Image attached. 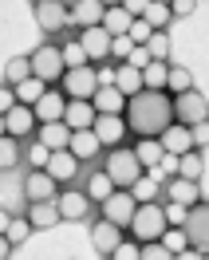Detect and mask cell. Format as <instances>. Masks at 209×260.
<instances>
[{"label":"cell","instance_id":"obj_12","mask_svg":"<svg viewBox=\"0 0 209 260\" xmlns=\"http://www.w3.org/2000/svg\"><path fill=\"white\" fill-rule=\"evenodd\" d=\"M75 40H79V48H83V55H87V63H99V59H107V55H111V36L103 32V24H95V28H83Z\"/></svg>","mask_w":209,"mask_h":260},{"label":"cell","instance_id":"obj_47","mask_svg":"<svg viewBox=\"0 0 209 260\" xmlns=\"http://www.w3.org/2000/svg\"><path fill=\"white\" fill-rule=\"evenodd\" d=\"M197 0H170V16H193Z\"/></svg>","mask_w":209,"mask_h":260},{"label":"cell","instance_id":"obj_35","mask_svg":"<svg viewBox=\"0 0 209 260\" xmlns=\"http://www.w3.org/2000/svg\"><path fill=\"white\" fill-rule=\"evenodd\" d=\"M28 75H32V63H28V55H12V59L4 63V83H8V87L24 83Z\"/></svg>","mask_w":209,"mask_h":260},{"label":"cell","instance_id":"obj_44","mask_svg":"<svg viewBox=\"0 0 209 260\" xmlns=\"http://www.w3.org/2000/svg\"><path fill=\"white\" fill-rule=\"evenodd\" d=\"M130 51H134V44H130L127 36H111V55H107V59H118V63H127Z\"/></svg>","mask_w":209,"mask_h":260},{"label":"cell","instance_id":"obj_41","mask_svg":"<svg viewBox=\"0 0 209 260\" xmlns=\"http://www.w3.org/2000/svg\"><path fill=\"white\" fill-rule=\"evenodd\" d=\"M138 252H142V244L134 241V237H130V241L123 237V241L111 248V260H138Z\"/></svg>","mask_w":209,"mask_h":260},{"label":"cell","instance_id":"obj_21","mask_svg":"<svg viewBox=\"0 0 209 260\" xmlns=\"http://www.w3.org/2000/svg\"><path fill=\"white\" fill-rule=\"evenodd\" d=\"M162 150L170 154V158H177V154H186V150H193V138H190V126H182V122H170V126L158 134Z\"/></svg>","mask_w":209,"mask_h":260},{"label":"cell","instance_id":"obj_52","mask_svg":"<svg viewBox=\"0 0 209 260\" xmlns=\"http://www.w3.org/2000/svg\"><path fill=\"white\" fill-rule=\"evenodd\" d=\"M4 229H8V213L0 209V233H4Z\"/></svg>","mask_w":209,"mask_h":260},{"label":"cell","instance_id":"obj_3","mask_svg":"<svg viewBox=\"0 0 209 260\" xmlns=\"http://www.w3.org/2000/svg\"><path fill=\"white\" fill-rule=\"evenodd\" d=\"M103 174L114 181V189H130L134 181L142 178V166H138V158H134V150H130V146H114V150H107Z\"/></svg>","mask_w":209,"mask_h":260},{"label":"cell","instance_id":"obj_8","mask_svg":"<svg viewBox=\"0 0 209 260\" xmlns=\"http://www.w3.org/2000/svg\"><path fill=\"white\" fill-rule=\"evenodd\" d=\"M59 83H64V95L67 99H91L99 87V71L91 63L87 67H67L64 75H59Z\"/></svg>","mask_w":209,"mask_h":260},{"label":"cell","instance_id":"obj_32","mask_svg":"<svg viewBox=\"0 0 209 260\" xmlns=\"http://www.w3.org/2000/svg\"><path fill=\"white\" fill-rule=\"evenodd\" d=\"M83 193L91 197V201H99V205H103V201H107V197L114 193V181L107 178V174H103V170H95V174H91V178H87V189H83Z\"/></svg>","mask_w":209,"mask_h":260},{"label":"cell","instance_id":"obj_56","mask_svg":"<svg viewBox=\"0 0 209 260\" xmlns=\"http://www.w3.org/2000/svg\"><path fill=\"white\" fill-rule=\"evenodd\" d=\"M32 4H36V0H32Z\"/></svg>","mask_w":209,"mask_h":260},{"label":"cell","instance_id":"obj_15","mask_svg":"<svg viewBox=\"0 0 209 260\" xmlns=\"http://www.w3.org/2000/svg\"><path fill=\"white\" fill-rule=\"evenodd\" d=\"M130 213H134V197H130V189H114V193L103 201V217H107L111 225H118V229L130 225Z\"/></svg>","mask_w":209,"mask_h":260},{"label":"cell","instance_id":"obj_10","mask_svg":"<svg viewBox=\"0 0 209 260\" xmlns=\"http://www.w3.org/2000/svg\"><path fill=\"white\" fill-rule=\"evenodd\" d=\"M55 209H59V221H87L91 217V197L67 185V189L55 193Z\"/></svg>","mask_w":209,"mask_h":260},{"label":"cell","instance_id":"obj_18","mask_svg":"<svg viewBox=\"0 0 209 260\" xmlns=\"http://www.w3.org/2000/svg\"><path fill=\"white\" fill-rule=\"evenodd\" d=\"M64 107H67L64 91H44V95L36 99L32 114H36V122H59V118H64Z\"/></svg>","mask_w":209,"mask_h":260},{"label":"cell","instance_id":"obj_38","mask_svg":"<svg viewBox=\"0 0 209 260\" xmlns=\"http://www.w3.org/2000/svg\"><path fill=\"white\" fill-rule=\"evenodd\" d=\"M146 55L158 59V63H166V59H170V36H166V32H150V40H146Z\"/></svg>","mask_w":209,"mask_h":260},{"label":"cell","instance_id":"obj_40","mask_svg":"<svg viewBox=\"0 0 209 260\" xmlns=\"http://www.w3.org/2000/svg\"><path fill=\"white\" fill-rule=\"evenodd\" d=\"M59 59H64V67H87V55H83L79 40H67L59 48Z\"/></svg>","mask_w":209,"mask_h":260},{"label":"cell","instance_id":"obj_11","mask_svg":"<svg viewBox=\"0 0 209 260\" xmlns=\"http://www.w3.org/2000/svg\"><path fill=\"white\" fill-rule=\"evenodd\" d=\"M79 158H71L67 150H51L48 154V162H44V174H48L55 185H71V181L79 178Z\"/></svg>","mask_w":209,"mask_h":260},{"label":"cell","instance_id":"obj_19","mask_svg":"<svg viewBox=\"0 0 209 260\" xmlns=\"http://www.w3.org/2000/svg\"><path fill=\"white\" fill-rule=\"evenodd\" d=\"M59 189H64V185H55L44 170H32V174L24 178V197H28V201H55Z\"/></svg>","mask_w":209,"mask_h":260},{"label":"cell","instance_id":"obj_50","mask_svg":"<svg viewBox=\"0 0 209 260\" xmlns=\"http://www.w3.org/2000/svg\"><path fill=\"white\" fill-rule=\"evenodd\" d=\"M174 260H205V252H197V248H182V252H174Z\"/></svg>","mask_w":209,"mask_h":260},{"label":"cell","instance_id":"obj_5","mask_svg":"<svg viewBox=\"0 0 209 260\" xmlns=\"http://www.w3.org/2000/svg\"><path fill=\"white\" fill-rule=\"evenodd\" d=\"M28 63H32V75H36L40 83H59V75L67 71L55 44H40V48L28 55Z\"/></svg>","mask_w":209,"mask_h":260},{"label":"cell","instance_id":"obj_29","mask_svg":"<svg viewBox=\"0 0 209 260\" xmlns=\"http://www.w3.org/2000/svg\"><path fill=\"white\" fill-rule=\"evenodd\" d=\"M134 150V158H138V166H162V158H166V150H162L158 138H138V146H130Z\"/></svg>","mask_w":209,"mask_h":260},{"label":"cell","instance_id":"obj_1","mask_svg":"<svg viewBox=\"0 0 209 260\" xmlns=\"http://www.w3.org/2000/svg\"><path fill=\"white\" fill-rule=\"evenodd\" d=\"M127 130H134L138 138H158L162 130L174 122V111H170V95L166 91H138V95L127 99Z\"/></svg>","mask_w":209,"mask_h":260},{"label":"cell","instance_id":"obj_24","mask_svg":"<svg viewBox=\"0 0 209 260\" xmlns=\"http://www.w3.org/2000/svg\"><path fill=\"white\" fill-rule=\"evenodd\" d=\"M28 225L32 229H55L59 225L55 201H28Z\"/></svg>","mask_w":209,"mask_h":260},{"label":"cell","instance_id":"obj_39","mask_svg":"<svg viewBox=\"0 0 209 260\" xmlns=\"http://www.w3.org/2000/svg\"><path fill=\"white\" fill-rule=\"evenodd\" d=\"M12 166H20V142L0 134V170H12Z\"/></svg>","mask_w":209,"mask_h":260},{"label":"cell","instance_id":"obj_6","mask_svg":"<svg viewBox=\"0 0 209 260\" xmlns=\"http://www.w3.org/2000/svg\"><path fill=\"white\" fill-rule=\"evenodd\" d=\"M32 12H36L40 32H48V36L64 32L67 24H71V8H67V0H36Z\"/></svg>","mask_w":209,"mask_h":260},{"label":"cell","instance_id":"obj_25","mask_svg":"<svg viewBox=\"0 0 209 260\" xmlns=\"http://www.w3.org/2000/svg\"><path fill=\"white\" fill-rule=\"evenodd\" d=\"M177 178L186 181H201V174H205V150H186V154H177Z\"/></svg>","mask_w":209,"mask_h":260},{"label":"cell","instance_id":"obj_2","mask_svg":"<svg viewBox=\"0 0 209 260\" xmlns=\"http://www.w3.org/2000/svg\"><path fill=\"white\" fill-rule=\"evenodd\" d=\"M127 229H130V237H134L138 244L158 241L162 233L170 229V213H166V205H158V201H142V205H134Z\"/></svg>","mask_w":209,"mask_h":260},{"label":"cell","instance_id":"obj_53","mask_svg":"<svg viewBox=\"0 0 209 260\" xmlns=\"http://www.w3.org/2000/svg\"><path fill=\"white\" fill-rule=\"evenodd\" d=\"M99 4H103V8H111V4H123V0H99Z\"/></svg>","mask_w":209,"mask_h":260},{"label":"cell","instance_id":"obj_9","mask_svg":"<svg viewBox=\"0 0 209 260\" xmlns=\"http://www.w3.org/2000/svg\"><path fill=\"white\" fill-rule=\"evenodd\" d=\"M186 244L190 248H197V252H205V244H209V205L205 201H197V205H190L186 209Z\"/></svg>","mask_w":209,"mask_h":260},{"label":"cell","instance_id":"obj_45","mask_svg":"<svg viewBox=\"0 0 209 260\" xmlns=\"http://www.w3.org/2000/svg\"><path fill=\"white\" fill-rule=\"evenodd\" d=\"M158 241L166 244L170 252H182V248H186V233H174V229H166V233H162Z\"/></svg>","mask_w":209,"mask_h":260},{"label":"cell","instance_id":"obj_51","mask_svg":"<svg viewBox=\"0 0 209 260\" xmlns=\"http://www.w3.org/2000/svg\"><path fill=\"white\" fill-rule=\"evenodd\" d=\"M8 252H12V244L4 241V233H0V260H8Z\"/></svg>","mask_w":209,"mask_h":260},{"label":"cell","instance_id":"obj_43","mask_svg":"<svg viewBox=\"0 0 209 260\" xmlns=\"http://www.w3.org/2000/svg\"><path fill=\"white\" fill-rule=\"evenodd\" d=\"M127 40L134 44V48H146V40H150V24H146V20H130Z\"/></svg>","mask_w":209,"mask_h":260},{"label":"cell","instance_id":"obj_54","mask_svg":"<svg viewBox=\"0 0 209 260\" xmlns=\"http://www.w3.org/2000/svg\"><path fill=\"white\" fill-rule=\"evenodd\" d=\"M0 134H4V114H0Z\"/></svg>","mask_w":209,"mask_h":260},{"label":"cell","instance_id":"obj_7","mask_svg":"<svg viewBox=\"0 0 209 260\" xmlns=\"http://www.w3.org/2000/svg\"><path fill=\"white\" fill-rule=\"evenodd\" d=\"M91 134L99 138V146L103 150H114V146H127V118L123 114H95V122H91Z\"/></svg>","mask_w":209,"mask_h":260},{"label":"cell","instance_id":"obj_27","mask_svg":"<svg viewBox=\"0 0 209 260\" xmlns=\"http://www.w3.org/2000/svg\"><path fill=\"white\" fill-rule=\"evenodd\" d=\"M114 87H118V91H123V95H138V91H142V71H138V67H130V63H118L114 67Z\"/></svg>","mask_w":209,"mask_h":260},{"label":"cell","instance_id":"obj_55","mask_svg":"<svg viewBox=\"0 0 209 260\" xmlns=\"http://www.w3.org/2000/svg\"><path fill=\"white\" fill-rule=\"evenodd\" d=\"M158 4H170V0H158Z\"/></svg>","mask_w":209,"mask_h":260},{"label":"cell","instance_id":"obj_23","mask_svg":"<svg viewBox=\"0 0 209 260\" xmlns=\"http://www.w3.org/2000/svg\"><path fill=\"white\" fill-rule=\"evenodd\" d=\"M67 138H71V130L64 126V118L59 122H36V142L48 150H67Z\"/></svg>","mask_w":209,"mask_h":260},{"label":"cell","instance_id":"obj_22","mask_svg":"<svg viewBox=\"0 0 209 260\" xmlns=\"http://www.w3.org/2000/svg\"><path fill=\"white\" fill-rule=\"evenodd\" d=\"M99 138L91 134V130H71V138H67V154L71 158H79V162H95L99 158Z\"/></svg>","mask_w":209,"mask_h":260},{"label":"cell","instance_id":"obj_46","mask_svg":"<svg viewBox=\"0 0 209 260\" xmlns=\"http://www.w3.org/2000/svg\"><path fill=\"white\" fill-rule=\"evenodd\" d=\"M48 154H51L48 146H40V142H32V146H28V162H32V170H44V162H48Z\"/></svg>","mask_w":209,"mask_h":260},{"label":"cell","instance_id":"obj_37","mask_svg":"<svg viewBox=\"0 0 209 260\" xmlns=\"http://www.w3.org/2000/svg\"><path fill=\"white\" fill-rule=\"evenodd\" d=\"M28 237H32V225H28V217H8V229H4V241H8L12 248H16V244H24Z\"/></svg>","mask_w":209,"mask_h":260},{"label":"cell","instance_id":"obj_48","mask_svg":"<svg viewBox=\"0 0 209 260\" xmlns=\"http://www.w3.org/2000/svg\"><path fill=\"white\" fill-rule=\"evenodd\" d=\"M8 107H16V95H12V87H8V83H0V114L8 111Z\"/></svg>","mask_w":209,"mask_h":260},{"label":"cell","instance_id":"obj_26","mask_svg":"<svg viewBox=\"0 0 209 260\" xmlns=\"http://www.w3.org/2000/svg\"><path fill=\"white\" fill-rule=\"evenodd\" d=\"M71 24H79V28L103 24V4H99V0H75V4H71Z\"/></svg>","mask_w":209,"mask_h":260},{"label":"cell","instance_id":"obj_34","mask_svg":"<svg viewBox=\"0 0 209 260\" xmlns=\"http://www.w3.org/2000/svg\"><path fill=\"white\" fill-rule=\"evenodd\" d=\"M193 87V75L190 67H166V95H182Z\"/></svg>","mask_w":209,"mask_h":260},{"label":"cell","instance_id":"obj_33","mask_svg":"<svg viewBox=\"0 0 209 260\" xmlns=\"http://www.w3.org/2000/svg\"><path fill=\"white\" fill-rule=\"evenodd\" d=\"M166 67L170 63H158V59H150L146 67H138V71H142V91H166Z\"/></svg>","mask_w":209,"mask_h":260},{"label":"cell","instance_id":"obj_31","mask_svg":"<svg viewBox=\"0 0 209 260\" xmlns=\"http://www.w3.org/2000/svg\"><path fill=\"white\" fill-rule=\"evenodd\" d=\"M44 91H48V83H40L36 75H28L24 83H16V87H12V95H16V103H24V107H36V99L44 95Z\"/></svg>","mask_w":209,"mask_h":260},{"label":"cell","instance_id":"obj_28","mask_svg":"<svg viewBox=\"0 0 209 260\" xmlns=\"http://www.w3.org/2000/svg\"><path fill=\"white\" fill-rule=\"evenodd\" d=\"M130 20H134V16H130L123 4H111V8H103V32H107V36H127Z\"/></svg>","mask_w":209,"mask_h":260},{"label":"cell","instance_id":"obj_36","mask_svg":"<svg viewBox=\"0 0 209 260\" xmlns=\"http://www.w3.org/2000/svg\"><path fill=\"white\" fill-rule=\"evenodd\" d=\"M158 193H162V185L154 178H138L134 185H130V197H134V205H142V201H158Z\"/></svg>","mask_w":209,"mask_h":260},{"label":"cell","instance_id":"obj_30","mask_svg":"<svg viewBox=\"0 0 209 260\" xmlns=\"http://www.w3.org/2000/svg\"><path fill=\"white\" fill-rule=\"evenodd\" d=\"M138 20H146V24H150V32H166V28H170V4H158V0H150V4H146V12Z\"/></svg>","mask_w":209,"mask_h":260},{"label":"cell","instance_id":"obj_14","mask_svg":"<svg viewBox=\"0 0 209 260\" xmlns=\"http://www.w3.org/2000/svg\"><path fill=\"white\" fill-rule=\"evenodd\" d=\"M36 130V114H32V107H24V103H16V107H8L4 111V134L8 138H28Z\"/></svg>","mask_w":209,"mask_h":260},{"label":"cell","instance_id":"obj_49","mask_svg":"<svg viewBox=\"0 0 209 260\" xmlns=\"http://www.w3.org/2000/svg\"><path fill=\"white\" fill-rule=\"evenodd\" d=\"M146 4H150V0H123V8H127V12H130L134 20H138V16L146 12Z\"/></svg>","mask_w":209,"mask_h":260},{"label":"cell","instance_id":"obj_17","mask_svg":"<svg viewBox=\"0 0 209 260\" xmlns=\"http://www.w3.org/2000/svg\"><path fill=\"white\" fill-rule=\"evenodd\" d=\"M91 122H95V107H91V99H67L64 126L67 130H91Z\"/></svg>","mask_w":209,"mask_h":260},{"label":"cell","instance_id":"obj_4","mask_svg":"<svg viewBox=\"0 0 209 260\" xmlns=\"http://www.w3.org/2000/svg\"><path fill=\"white\" fill-rule=\"evenodd\" d=\"M170 111H174V122L197 126V122L209 118V103H205V95H201L197 87H190V91H182V95H170Z\"/></svg>","mask_w":209,"mask_h":260},{"label":"cell","instance_id":"obj_42","mask_svg":"<svg viewBox=\"0 0 209 260\" xmlns=\"http://www.w3.org/2000/svg\"><path fill=\"white\" fill-rule=\"evenodd\" d=\"M138 260H174V252H170L162 241H146L142 252H138Z\"/></svg>","mask_w":209,"mask_h":260},{"label":"cell","instance_id":"obj_20","mask_svg":"<svg viewBox=\"0 0 209 260\" xmlns=\"http://www.w3.org/2000/svg\"><path fill=\"white\" fill-rule=\"evenodd\" d=\"M123 237H127V229L111 225L107 217H103L99 225H91V244H95V252H99V256H111V248L123 241Z\"/></svg>","mask_w":209,"mask_h":260},{"label":"cell","instance_id":"obj_13","mask_svg":"<svg viewBox=\"0 0 209 260\" xmlns=\"http://www.w3.org/2000/svg\"><path fill=\"white\" fill-rule=\"evenodd\" d=\"M162 193L170 197L174 205H182V209H190V205H197V201H205V197H201V185H197V181H186V178H177V174L162 181Z\"/></svg>","mask_w":209,"mask_h":260},{"label":"cell","instance_id":"obj_16","mask_svg":"<svg viewBox=\"0 0 209 260\" xmlns=\"http://www.w3.org/2000/svg\"><path fill=\"white\" fill-rule=\"evenodd\" d=\"M91 107H95V114H123L127 111V95L114 83H99L95 95H91Z\"/></svg>","mask_w":209,"mask_h":260}]
</instances>
